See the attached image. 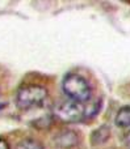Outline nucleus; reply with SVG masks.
Returning <instances> with one entry per match:
<instances>
[{
  "label": "nucleus",
  "instance_id": "obj_1",
  "mask_svg": "<svg viewBox=\"0 0 130 149\" xmlns=\"http://www.w3.org/2000/svg\"><path fill=\"white\" fill-rule=\"evenodd\" d=\"M62 90L68 100L84 103L89 101L92 89L89 82L79 73H67L62 80Z\"/></svg>",
  "mask_w": 130,
  "mask_h": 149
},
{
  "label": "nucleus",
  "instance_id": "obj_2",
  "mask_svg": "<svg viewBox=\"0 0 130 149\" xmlns=\"http://www.w3.org/2000/svg\"><path fill=\"white\" fill-rule=\"evenodd\" d=\"M49 92L45 86L38 84H25L20 86L16 93V105L21 110H30L38 107L45 102Z\"/></svg>",
  "mask_w": 130,
  "mask_h": 149
},
{
  "label": "nucleus",
  "instance_id": "obj_3",
  "mask_svg": "<svg viewBox=\"0 0 130 149\" xmlns=\"http://www.w3.org/2000/svg\"><path fill=\"white\" fill-rule=\"evenodd\" d=\"M53 115L62 123H78L87 115V109L83 103L75 101H62L53 109Z\"/></svg>",
  "mask_w": 130,
  "mask_h": 149
},
{
  "label": "nucleus",
  "instance_id": "obj_4",
  "mask_svg": "<svg viewBox=\"0 0 130 149\" xmlns=\"http://www.w3.org/2000/svg\"><path fill=\"white\" fill-rule=\"evenodd\" d=\"M53 141L55 147L60 149H75L80 144V136L74 130H63L55 135Z\"/></svg>",
  "mask_w": 130,
  "mask_h": 149
},
{
  "label": "nucleus",
  "instance_id": "obj_5",
  "mask_svg": "<svg viewBox=\"0 0 130 149\" xmlns=\"http://www.w3.org/2000/svg\"><path fill=\"white\" fill-rule=\"evenodd\" d=\"M110 137V128L108 126H101L91 134V143L93 145L104 144Z\"/></svg>",
  "mask_w": 130,
  "mask_h": 149
},
{
  "label": "nucleus",
  "instance_id": "obj_6",
  "mask_svg": "<svg viewBox=\"0 0 130 149\" xmlns=\"http://www.w3.org/2000/svg\"><path fill=\"white\" fill-rule=\"evenodd\" d=\"M115 123L120 128H130V106H124L117 111Z\"/></svg>",
  "mask_w": 130,
  "mask_h": 149
},
{
  "label": "nucleus",
  "instance_id": "obj_7",
  "mask_svg": "<svg viewBox=\"0 0 130 149\" xmlns=\"http://www.w3.org/2000/svg\"><path fill=\"white\" fill-rule=\"evenodd\" d=\"M15 149H45V147L41 141H38V140L28 137V139L21 140V141L16 145Z\"/></svg>",
  "mask_w": 130,
  "mask_h": 149
},
{
  "label": "nucleus",
  "instance_id": "obj_8",
  "mask_svg": "<svg viewBox=\"0 0 130 149\" xmlns=\"http://www.w3.org/2000/svg\"><path fill=\"white\" fill-rule=\"evenodd\" d=\"M124 144H125V147L128 149H130V131L125 135V137H124Z\"/></svg>",
  "mask_w": 130,
  "mask_h": 149
},
{
  "label": "nucleus",
  "instance_id": "obj_9",
  "mask_svg": "<svg viewBox=\"0 0 130 149\" xmlns=\"http://www.w3.org/2000/svg\"><path fill=\"white\" fill-rule=\"evenodd\" d=\"M0 149H9V145H8V143L5 141L4 139H1V137H0Z\"/></svg>",
  "mask_w": 130,
  "mask_h": 149
}]
</instances>
